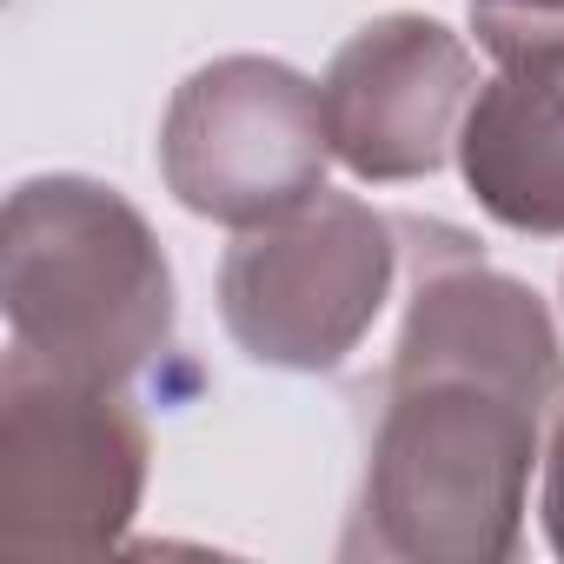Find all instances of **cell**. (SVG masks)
Returning <instances> with one entry per match:
<instances>
[{
  "instance_id": "obj_1",
  "label": "cell",
  "mask_w": 564,
  "mask_h": 564,
  "mask_svg": "<svg viewBox=\"0 0 564 564\" xmlns=\"http://www.w3.org/2000/svg\"><path fill=\"white\" fill-rule=\"evenodd\" d=\"M399 232L412 306L339 557L498 564L518 551L544 419L564 405V346L544 300L491 272L465 232L438 219Z\"/></svg>"
},
{
  "instance_id": "obj_2",
  "label": "cell",
  "mask_w": 564,
  "mask_h": 564,
  "mask_svg": "<svg viewBox=\"0 0 564 564\" xmlns=\"http://www.w3.org/2000/svg\"><path fill=\"white\" fill-rule=\"evenodd\" d=\"M0 306L14 346L127 386L173 346V265L153 226L100 180H28L0 219Z\"/></svg>"
},
{
  "instance_id": "obj_3",
  "label": "cell",
  "mask_w": 564,
  "mask_h": 564,
  "mask_svg": "<svg viewBox=\"0 0 564 564\" xmlns=\"http://www.w3.org/2000/svg\"><path fill=\"white\" fill-rule=\"evenodd\" d=\"M147 491V425L120 386L34 352L0 372V557H100Z\"/></svg>"
},
{
  "instance_id": "obj_4",
  "label": "cell",
  "mask_w": 564,
  "mask_h": 564,
  "mask_svg": "<svg viewBox=\"0 0 564 564\" xmlns=\"http://www.w3.org/2000/svg\"><path fill=\"white\" fill-rule=\"evenodd\" d=\"M399 219L352 193H313L306 206L246 226L219 265V319L246 359L279 372H333L392 300Z\"/></svg>"
},
{
  "instance_id": "obj_5",
  "label": "cell",
  "mask_w": 564,
  "mask_h": 564,
  "mask_svg": "<svg viewBox=\"0 0 564 564\" xmlns=\"http://www.w3.org/2000/svg\"><path fill=\"white\" fill-rule=\"evenodd\" d=\"M326 160L333 133L319 87L265 54H226L199 67L173 94L160 127L166 193L232 232L326 193Z\"/></svg>"
},
{
  "instance_id": "obj_6",
  "label": "cell",
  "mask_w": 564,
  "mask_h": 564,
  "mask_svg": "<svg viewBox=\"0 0 564 564\" xmlns=\"http://www.w3.org/2000/svg\"><path fill=\"white\" fill-rule=\"evenodd\" d=\"M471 94H478L471 47L445 21L386 14V21L359 28L319 80L333 160H346L359 180H386V186L425 180L458 147Z\"/></svg>"
},
{
  "instance_id": "obj_7",
  "label": "cell",
  "mask_w": 564,
  "mask_h": 564,
  "mask_svg": "<svg viewBox=\"0 0 564 564\" xmlns=\"http://www.w3.org/2000/svg\"><path fill=\"white\" fill-rule=\"evenodd\" d=\"M458 166L498 226L564 232V41L498 54L458 127Z\"/></svg>"
},
{
  "instance_id": "obj_8",
  "label": "cell",
  "mask_w": 564,
  "mask_h": 564,
  "mask_svg": "<svg viewBox=\"0 0 564 564\" xmlns=\"http://www.w3.org/2000/svg\"><path fill=\"white\" fill-rule=\"evenodd\" d=\"M471 28H478V47L498 61L511 47L564 41V0H471Z\"/></svg>"
},
{
  "instance_id": "obj_9",
  "label": "cell",
  "mask_w": 564,
  "mask_h": 564,
  "mask_svg": "<svg viewBox=\"0 0 564 564\" xmlns=\"http://www.w3.org/2000/svg\"><path fill=\"white\" fill-rule=\"evenodd\" d=\"M544 531L564 557V412H557V432H551V452H544Z\"/></svg>"
}]
</instances>
